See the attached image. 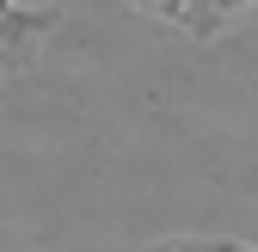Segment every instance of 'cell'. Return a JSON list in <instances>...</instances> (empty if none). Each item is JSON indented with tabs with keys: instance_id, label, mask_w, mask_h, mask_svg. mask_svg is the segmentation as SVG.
<instances>
[{
	"instance_id": "6da1fadb",
	"label": "cell",
	"mask_w": 258,
	"mask_h": 252,
	"mask_svg": "<svg viewBox=\"0 0 258 252\" xmlns=\"http://www.w3.org/2000/svg\"><path fill=\"white\" fill-rule=\"evenodd\" d=\"M55 25H61V7H19V0H0V55H31Z\"/></svg>"
},
{
	"instance_id": "7a4b0ae2",
	"label": "cell",
	"mask_w": 258,
	"mask_h": 252,
	"mask_svg": "<svg viewBox=\"0 0 258 252\" xmlns=\"http://www.w3.org/2000/svg\"><path fill=\"white\" fill-rule=\"evenodd\" d=\"M246 13H252V0H184V7H178V25L197 43H215L221 31H228L234 19H246Z\"/></svg>"
},
{
	"instance_id": "277c9868",
	"label": "cell",
	"mask_w": 258,
	"mask_h": 252,
	"mask_svg": "<svg viewBox=\"0 0 258 252\" xmlns=\"http://www.w3.org/2000/svg\"><path fill=\"white\" fill-rule=\"evenodd\" d=\"M129 7H136V13H166V19H178L184 0H129Z\"/></svg>"
},
{
	"instance_id": "5b68a950",
	"label": "cell",
	"mask_w": 258,
	"mask_h": 252,
	"mask_svg": "<svg viewBox=\"0 0 258 252\" xmlns=\"http://www.w3.org/2000/svg\"><path fill=\"white\" fill-rule=\"evenodd\" d=\"M234 252H258V246H240V240H234Z\"/></svg>"
},
{
	"instance_id": "3957f363",
	"label": "cell",
	"mask_w": 258,
	"mask_h": 252,
	"mask_svg": "<svg viewBox=\"0 0 258 252\" xmlns=\"http://www.w3.org/2000/svg\"><path fill=\"white\" fill-rule=\"evenodd\" d=\"M148 252H234V240H154Z\"/></svg>"
}]
</instances>
